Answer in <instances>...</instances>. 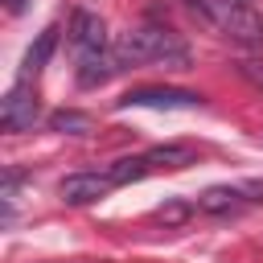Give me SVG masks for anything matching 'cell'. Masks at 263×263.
Here are the masks:
<instances>
[{"mask_svg": "<svg viewBox=\"0 0 263 263\" xmlns=\"http://www.w3.org/2000/svg\"><path fill=\"white\" fill-rule=\"evenodd\" d=\"M115 62H119V66L164 62L168 70H185V66H189V49L181 45V37H177L173 29H160V25H136V29L119 33V41H115Z\"/></svg>", "mask_w": 263, "mask_h": 263, "instance_id": "obj_1", "label": "cell"}, {"mask_svg": "<svg viewBox=\"0 0 263 263\" xmlns=\"http://www.w3.org/2000/svg\"><path fill=\"white\" fill-rule=\"evenodd\" d=\"M214 25L238 41V45H263V12H255L251 4H234V0H218L214 4Z\"/></svg>", "mask_w": 263, "mask_h": 263, "instance_id": "obj_2", "label": "cell"}, {"mask_svg": "<svg viewBox=\"0 0 263 263\" xmlns=\"http://www.w3.org/2000/svg\"><path fill=\"white\" fill-rule=\"evenodd\" d=\"M119 107H156V111H189V107H201V95L193 90H177V86H140V90H127L119 99Z\"/></svg>", "mask_w": 263, "mask_h": 263, "instance_id": "obj_3", "label": "cell"}, {"mask_svg": "<svg viewBox=\"0 0 263 263\" xmlns=\"http://www.w3.org/2000/svg\"><path fill=\"white\" fill-rule=\"evenodd\" d=\"M33 123H37V99H33V90L25 82H16L0 103V127L21 136V132H33Z\"/></svg>", "mask_w": 263, "mask_h": 263, "instance_id": "obj_4", "label": "cell"}, {"mask_svg": "<svg viewBox=\"0 0 263 263\" xmlns=\"http://www.w3.org/2000/svg\"><path fill=\"white\" fill-rule=\"evenodd\" d=\"M111 189H115V181L107 177V168H103V173H70V177H62V185H58V193H62L66 205H90V201L107 197Z\"/></svg>", "mask_w": 263, "mask_h": 263, "instance_id": "obj_5", "label": "cell"}, {"mask_svg": "<svg viewBox=\"0 0 263 263\" xmlns=\"http://www.w3.org/2000/svg\"><path fill=\"white\" fill-rule=\"evenodd\" d=\"M70 45H74L78 58L107 53V29H103V21H99L95 12H86V8H78V12L70 16Z\"/></svg>", "mask_w": 263, "mask_h": 263, "instance_id": "obj_6", "label": "cell"}, {"mask_svg": "<svg viewBox=\"0 0 263 263\" xmlns=\"http://www.w3.org/2000/svg\"><path fill=\"white\" fill-rule=\"evenodd\" d=\"M58 33H62L58 25H45V29L37 33V41L25 49V66H21V74H25V78H33V74H41V70H45V62H49V58H53V49H58ZM25 78H21V82H25Z\"/></svg>", "mask_w": 263, "mask_h": 263, "instance_id": "obj_7", "label": "cell"}, {"mask_svg": "<svg viewBox=\"0 0 263 263\" xmlns=\"http://www.w3.org/2000/svg\"><path fill=\"white\" fill-rule=\"evenodd\" d=\"M242 205H247L242 189H230V185H210V189L197 197V210H201V214H214V218H222V214H238Z\"/></svg>", "mask_w": 263, "mask_h": 263, "instance_id": "obj_8", "label": "cell"}, {"mask_svg": "<svg viewBox=\"0 0 263 263\" xmlns=\"http://www.w3.org/2000/svg\"><path fill=\"white\" fill-rule=\"evenodd\" d=\"M115 70H119L115 53H90V58H78V82H82V86H103Z\"/></svg>", "mask_w": 263, "mask_h": 263, "instance_id": "obj_9", "label": "cell"}, {"mask_svg": "<svg viewBox=\"0 0 263 263\" xmlns=\"http://www.w3.org/2000/svg\"><path fill=\"white\" fill-rule=\"evenodd\" d=\"M193 148L189 144H156L152 152H144V160L152 164V168H189L193 164Z\"/></svg>", "mask_w": 263, "mask_h": 263, "instance_id": "obj_10", "label": "cell"}, {"mask_svg": "<svg viewBox=\"0 0 263 263\" xmlns=\"http://www.w3.org/2000/svg\"><path fill=\"white\" fill-rule=\"evenodd\" d=\"M49 132H58V136H90V132H95V119H90L86 111L62 107V111L49 115Z\"/></svg>", "mask_w": 263, "mask_h": 263, "instance_id": "obj_11", "label": "cell"}, {"mask_svg": "<svg viewBox=\"0 0 263 263\" xmlns=\"http://www.w3.org/2000/svg\"><path fill=\"white\" fill-rule=\"evenodd\" d=\"M148 160L144 156H119V160H111L107 164V177L115 181V185H132V181H140V177H148Z\"/></svg>", "mask_w": 263, "mask_h": 263, "instance_id": "obj_12", "label": "cell"}, {"mask_svg": "<svg viewBox=\"0 0 263 263\" xmlns=\"http://www.w3.org/2000/svg\"><path fill=\"white\" fill-rule=\"evenodd\" d=\"M189 214H193L189 201H164V205L156 210V218H160L164 226H181V222H189Z\"/></svg>", "mask_w": 263, "mask_h": 263, "instance_id": "obj_13", "label": "cell"}, {"mask_svg": "<svg viewBox=\"0 0 263 263\" xmlns=\"http://www.w3.org/2000/svg\"><path fill=\"white\" fill-rule=\"evenodd\" d=\"M234 70L255 86V90H263V62H255V58H242V62H234Z\"/></svg>", "mask_w": 263, "mask_h": 263, "instance_id": "obj_14", "label": "cell"}, {"mask_svg": "<svg viewBox=\"0 0 263 263\" xmlns=\"http://www.w3.org/2000/svg\"><path fill=\"white\" fill-rule=\"evenodd\" d=\"M185 4H189L193 16H201L205 25H214V4H218V0H185Z\"/></svg>", "mask_w": 263, "mask_h": 263, "instance_id": "obj_15", "label": "cell"}, {"mask_svg": "<svg viewBox=\"0 0 263 263\" xmlns=\"http://www.w3.org/2000/svg\"><path fill=\"white\" fill-rule=\"evenodd\" d=\"M4 8H8V12H21V8H25V0H4Z\"/></svg>", "mask_w": 263, "mask_h": 263, "instance_id": "obj_16", "label": "cell"}, {"mask_svg": "<svg viewBox=\"0 0 263 263\" xmlns=\"http://www.w3.org/2000/svg\"><path fill=\"white\" fill-rule=\"evenodd\" d=\"M234 4H251V0H234Z\"/></svg>", "mask_w": 263, "mask_h": 263, "instance_id": "obj_17", "label": "cell"}]
</instances>
